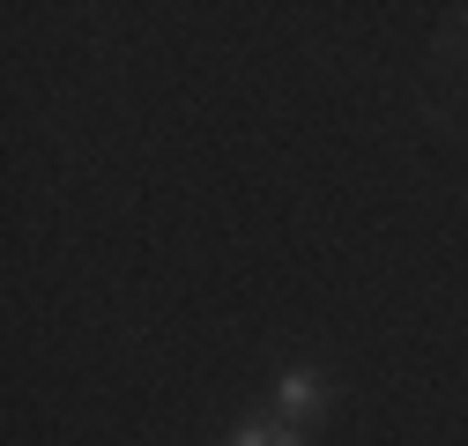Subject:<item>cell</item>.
Instances as JSON below:
<instances>
[{"mask_svg": "<svg viewBox=\"0 0 468 446\" xmlns=\"http://www.w3.org/2000/svg\"><path fill=\"white\" fill-rule=\"evenodd\" d=\"M230 446H298V431H290V424H239Z\"/></svg>", "mask_w": 468, "mask_h": 446, "instance_id": "obj_2", "label": "cell"}, {"mask_svg": "<svg viewBox=\"0 0 468 446\" xmlns=\"http://www.w3.org/2000/svg\"><path fill=\"white\" fill-rule=\"evenodd\" d=\"M275 409H282V424L313 417V409H320V379H313V372H282V379H275Z\"/></svg>", "mask_w": 468, "mask_h": 446, "instance_id": "obj_1", "label": "cell"}]
</instances>
